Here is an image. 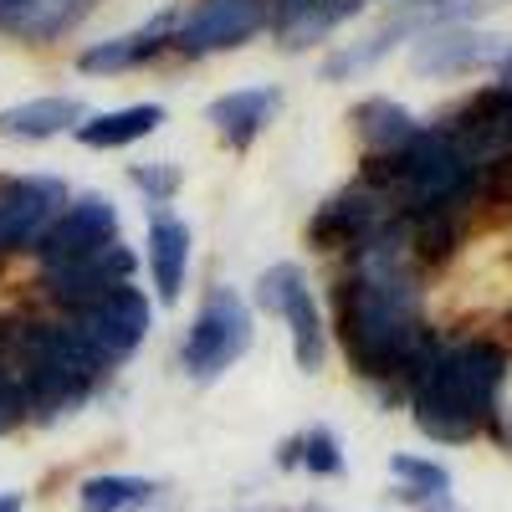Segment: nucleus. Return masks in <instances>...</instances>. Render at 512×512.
<instances>
[{
	"mask_svg": "<svg viewBox=\"0 0 512 512\" xmlns=\"http://www.w3.org/2000/svg\"><path fill=\"white\" fill-rule=\"evenodd\" d=\"M338 338L364 379H410L436 349L420 328V297L405 267V236L395 226H379L359 246V272L338 287Z\"/></svg>",
	"mask_w": 512,
	"mask_h": 512,
	"instance_id": "obj_1",
	"label": "nucleus"
},
{
	"mask_svg": "<svg viewBox=\"0 0 512 512\" xmlns=\"http://www.w3.org/2000/svg\"><path fill=\"white\" fill-rule=\"evenodd\" d=\"M507 379V354L497 344H451L431 349L410 374V410L431 441H472L492 420L497 390Z\"/></svg>",
	"mask_w": 512,
	"mask_h": 512,
	"instance_id": "obj_2",
	"label": "nucleus"
},
{
	"mask_svg": "<svg viewBox=\"0 0 512 512\" xmlns=\"http://www.w3.org/2000/svg\"><path fill=\"white\" fill-rule=\"evenodd\" d=\"M21 364H26L21 390H26V405L36 420L67 415L108 379V359L77 328H62V323L26 328L21 333Z\"/></svg>",
	"mask_w": 512,
	"mask_h": 512,
	"instance_id": "obj_3",
	"label": "nucleus"
},
{
	"mask_svg": "<svg viewBox=\"0 0 512 512\" xmlns=\"http://www.w3.org/2000/svg\"><path fill=\"white\" fill-rule=\"evenodd\" d=\"M246 349H251V308L241 303L236 287H210L200 313H195V328L185 338V354H180L185 374L195 384H210V379H221Z\"/></svg>",
	"mask_w": 512,
	"mask_h": 512,
	"instance_id": "obj_4",
	"label": "nucleus"
},
{
	"mask_svg": "<svg viewBox=\"0 0 512 512\" xmlns=\"http://www.w3.org/2000/svg\"><path fill=\"white\" fill-rule=\"evenodd\" d=\"M256 303L287 323L297 364H303L308 374H318L323 359H328V328H323V313H318L313 292H308V282H303V267H292V262L267 267L262 282H256Z\"/></svg>",
	"mask_w": 512,
	"mask_h": 512,
	"instance_id": "obj_5",
	"label": "nucleus"
},
{
	"mask_svg": "<svg viewBox=\"0 0 512 512\" xmlns=\"http://www.w3.org/2000/svg\"><path fill=\"white\" fill-rule=\"evenodd\" d=\"M272 26V0H200L180 21L175 47L185 57H210V52H236L246 41Z\"/></svg>",
	"mask_w": 512,
	"mask_h": 512,
	"instance_id": "obj_6",
	"label": "nucleus"
},
{
	"mask_svg": "<svg viewBox=\"0 0 512 512\" xmlns=\"http://www.w3.org/2000/svg\"><path fill=\"white\" fill-rule=\"evenodd\" d=\"M67 210V185L52 175H21L0 190V256L36 251L47 226Z\"/></svg>",
	"mask_w": 512,
	"mask_h": 512,
	"instance_id": "obj_7",
	"label": "nucleus"
},
{
	"mask_svg": "<svg viewBox=\"0 0 512 512\" xmlns=\"http://www.w3.org/2000/svg\"><path fill=\"white\" fill-rule=\"evenodd\" d=\"M72 328L88 338V344H93L108 364H118V359H128V354H139V344H144V333H149V297L128 282V287L108 292L103 303L82 308Z\"/></svg>",
	"mask_w": 512,
	"mask_h": 512,
	"instance_id": "obj_8",
	"label": "nucleus"
},
{
	"mask_svg": "<svg viewBox=\"0 0 512 512\" xmlns=\"http://www.w3.org/2000/svg\"><path fill=\"white\" fill-rule=\"evenodd\" d=\"M113 241H118V210L103 195H82L47 226V236L36 241V251H41L47 267H67V262H82V256H93Z\"/></svg>",
	"mask_w": 512,
	"mask_h": 512,
	"instance_id": "obj_9",
	"label": "nucleus"
},
{
	"mask_svg": "<svg viewBox=\"0 0 512 512\" xmlns=\"http://www.w3.org/2000/svg\"><path fill=\"white\" fill-rule=\"evenodd\" d=\"M134 251L128 246H103V251H93V256H82V262H67V267H47V292L57 297L62 308H72V313H82V308H93V303H103L108 292H118V287H128L134 282Z\"/></svg>",
	"mask_w": 512,
	"mask_h": 512,
	"instance_id": "obj_10",
	"label": "nucleus"
},
{
	"mask_svg": "<svg viewBox=\"0 0 512 512\" xmlns=\"http://www.w3.org/2000/svg\"><path fill=\"white\" fill-rule=\"evenodd\" d=\"M384 226V190L374 185H349L344 195H333L318 205V216L308 226L313 246H364Z\"/></svg>",
	"mask_w": 512,
	"mask_h": 512,
	"instance_id": "obj_11",
	"label": "nucleus"
},
{
	"mask_svg": "<svg viewBox=\"0 0 512 512\" xmlns=\"http://www.w3.org/2000/svg\"><path fill=\"white\" fill-rule=\"evenodd\" d=\"M512 57V41L487 36V31H431L415 47V67L431 77H451V72H472V67H502Z\"/></svg>",
	"mask_w": 512,
	"mask_h": 512,
	"instance_id": "obj_12",
	"label": "nucleus"
},
{
	"mask_svg": "<svg viewBox=\"0 0 512 512\" xmlns=\"http://www.w3.org/2000/svg\"><path fill=\"white\" fill-rule=\"evenodd\" d=\"M93 11V0H0V31L21 41H52Z\"/></svg>",
	"mask_w": 512,
	"mask_h": 512,
	"instance_id": "obj_13",
	"label": "nucleus"
},
{
	"mask_svg": "<svg viewBox=\"0 0 512 512\" xmlns=\"http://www.w3.org/2000/svg\"><path fill=\"white\" fill-rule=\"evenodd\" d=\"M149 272L164 303H175L190 272V226L180 216H169V210H154L149 221Z\"/></svg>",
	"mask_w": 512,
	"mask_h": 512,
	"instance_id": "obj_14",
	"label": "nucleus"
},
{
	"mask_svg": "<svg viewBox=\"0 0 512 512\" xmlns=\"http://www.w3.org/2000/svg\"><path fill=\"white\" fill-rule=\"evenodd\" d=\"M164 47H169V21H154V26H144V31L108 36V41L82 47V52H77V67H82V72H128V67L154 62Z\"/></svg>",
	"mask_w": 512,
	"mask_h": 512,
	"instance_id": "obj_15",
	"label": "nucleus"
},
{
	"mask_svg": "<svg viewBox=\"0 0 512 512\" xmlns=\"http://www.w3.org/2000/svg\"><path fill=\"white\" fill-rule=\"evenodd\" d=\"M159 123H164L159 103H128V108H113V113H98V118H82L72 134H77V144H88V149H123V144L149 139Z\"/></svg>",
	"mask_w": 512,
	"mask_h": 512,
	"instance_id": "obj_16",
	"label": "nucleus"
},
{
	"mask_svg": "<svg viewBox=\"0 0 512 512\" xmlns=\"http://www.w3.org/2000/svg\"><path fill=\"white\" fill-rule=\"evenodd\" d=\"M88 118L77 98H31V103H16L0 113V134L6 139H57V134H72V128Z\"/></svg>",
	"mask_w": 512,
	"mask_h": 512,
	"instance_id": "obj_17",
	"label": "nucleus"
},
{
	"mask_svg": "<svg viewBox=\"0 0 512 512\" xmlns=\"http://www.w3.org/2000/svg\"><path fill=\"white\" fill-rule=\"evenodd\" d=\"M272 113H277V93L272 88H241V93H226V98L210 103V123L221 128V139L231 149H246L267 128Z\"/></svg>",
	"mask_w": 512,
	"mask_h": 512,
	"instance_id": "obj_18",
	"label": "nucleus"
},
{
	"mask_svg": "<svg viewBox=\"0 0 512 512\" xmlns=\"http://www.w3.org/2000/svg\"><path fill=\"white\" fill-rule=\"evenodd\" d=\"M364 0H303V6H292L287 16H272L282 47H313V41L333 36L349 16H359Z\"/></svg>",
	"mask_w": 512,
	"mask_h": 512,
	"instance_id": "obj_19",
	"label": "nucleus"
},
{
	"mask_svg": "<svg viewBox=\"0 0 512 512\" xmlns=\"http://www.w3.org/2000/svg\"><path fill=\"white\" fill-rule=\"evenodd\" d=\"M359 134H364V144L374 149V154H395V149H405L420 128H415V118L400 108V103H390V98H369V103H359Z\"/></svg>",
	"mask_w": 512,
	"mask_h": 512,
	"instance_id": "obj_20",
	"label": "nucleus"
},
{
	"mask_svg": "<svg viewBox=\"0 0 512 512\" xmlns=\"http://www.w3.org/2000/svg\"><path fill=\"white\" fill-rule=\"evenodd\" d=\"M154 482L149 477H93V482H82L77 492V507L82 512H139L154 502Z\"/></svg>",
	"mask_w": 512,
	"mask_h": 512,
	"instance_id": "obj_21",
	"label": "nucleus"
},
{
	"mask_svg": "<svg viewBox=\"0 0 512 512\" xmlns=\"http://www.w3.org/2000/svg\"><path fill=\"white\" fill-rule=\"evenodd\" d=\"M390 472L405 482L400 487V497H446V487H451V477H446V466H436V461H425V456H395L390 461Z\"/></svg>",
	"mask_w": 512,
	"mask_h": 512,
	"instance_id": "obj_22",
	"label": "nucleus"
},
{
	"mask_svg": "<svg viewBox=\"0 0 512 512\" xmlns=\"http://www.w3.org/2000/svg\"><path fill=\"white\" fill-rule=\"evenodd\" d=\"M297 466H308L313 477H338V472H344V451H338L333 431H308L303 436V461H297Z\"/></svg>",
	"mask_w": 512,
	"mask_h": 512,
	"instance_id": "obj_23",
	"label": "nucleus"
},
{
	"mask_svg": "<svg viewBox=\"0 0 512 512\" xmlns=\"http://www.w3.org/2000/svg\"><path fill=\"white\" fill-rule=\"evenodd\" d=\"M134 185H139L154 205H164L169 195L180 190V169H175V164H139V169H134Z\"/></svg>",
	"mask_w": 512,
	"mask_h": 512,
	"instance_id": "obj_24",
	"label": "nucleus"
},
{
	"mask_svg": "<svg viewBox=\"0 0 512 512\" xmlns=\"http://www.w3.org/2000/svg\"><path fill=\"white\" fill-rule=\"evenodd\" d=\"M26 415H31V405H26L21 379H11L6 369H0V436H11Z\"/></svg>",
	"mask_w": 512,
	"mask_h": 512,
	"instance_id": "obj_25",
	"label": "nucleus"
},
{
	"mask_svg": "<svg viewBox=\"0 0 512 512\" xmlns=\"http://www.w3.org/2000/svg\"><path fill=\"white\" fill-rule=\"evenodd\" d=\"M297 461H303V436L282 441V451H277V466H297Z\"/></svg>",
	"mask_w": 512,
	"mask_h": 512,
	"instance_id": "obj_26",
	"label": "nucleus"
},
{
	"mask_svg": "<svg viewBox=\"0 0 512 512\" xmlns=\"http://www.w3.org/2000/svg\"><path fill=\"white\" fill-rule=\"evenodd\" d=\"M0 512H21V492H0Z\"/></svg>",
	"mask_w": 512,
	"mask_h": 512,
	"instance_id": "obj_27",
	"label": "nucleus"
},
{
	"mask_svg": "<svg viewBox=\"0 0 512 512\" xmlns=\"http://www.w3.org/2000/svg\"><path fill=\"white\" fill-rule=\"evenodd\" d=\"M497 88H502V93H507V103H512V57L502 62V82H497Z\"/></svg>",
	"mask_w": 512,
	"mask_h": 512,
	"instance_id": "obj_28",
	"label": "nucleus"
},
{
	"mask_svg": "<svg viewBox=\"0 0 512 512\" xmlns=\"http://www.w3.org/2000/svg\"><path fill=\"white\" fill-rule=\"evenodd\" d=\"M308 512H323V507H308Z\"/></svg>",
	"mask_w": 512,
	"mask_h": 512,
	"instance_id": "obj_29",
	"label": "nucleus"
},
{
	"mask_svg": "<svg viewBox=\"0 0 512 512\" xmlns=\"http://www.w3.org/2000/svg\"><path fill=\"white\" fill-rule=\"evenodd\" d=\"M507 436H512V425H507Z\"/></svg>",
	"mask_w": 512,
	"mask_h": 512,
	"instance_id": "obj_30",
	"label": "nucleus"
}]
</instances>
